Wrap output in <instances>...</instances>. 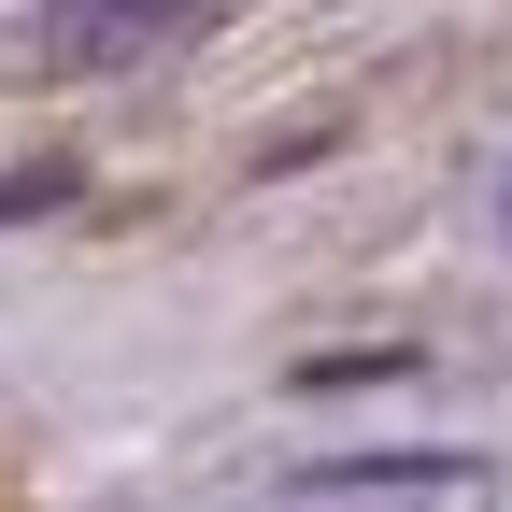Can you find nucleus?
<instances>
[{
  "mask_svg": "<svg viewBox=\"0 0 512 512\" xmlns=\"http://www.w3.org/2000/svg\"><path fill=\"white\" fill-rule=\"evenodd\" d=\"M484 456H342V470H299V498H470Z\"/></svg>",
  "mask_w": 512,
  "mask_h": 512,
  "instance_id": "1",
  "label": "nucleus"
}]
</instances>
